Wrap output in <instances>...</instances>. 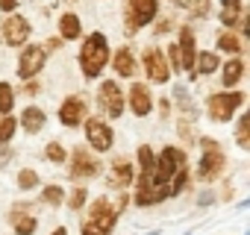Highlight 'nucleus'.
I'll return each mask as SVG.
<instances>
[{
	"label": "nucleus",
	"mask_w": 250,
	"mask_h": 235,
	"mask_svg": "<svg viewBox=\"0 0 250 235\" xmlns=\"http://www.w3.org/2000/svg\"><path fill=\"white\" fill-rule=\"evenodd\" d=\"M106 62H109V44H106L103 33H91L80 50V68L85 77H97Z\"/></svg>",
	"instance_id": "obj_1"
},
{
	"label": "nucleus",
	"mask_w": 250,
	"mask_h": 235,
	"mask_svg": "<svg viewBox=\"0 0 250 235\" xmlns=\"http://www.w3.org/2000/svg\"><path fill=\"white\" fill-rule=\"evenodd\" d=\"M118 217V206L109 203V197H100L91 203L88 217L83 220V235H109Z\"/></svg>",
	"instance_id": "obj_2"
},
{
	"label": "nucleus",
	"mask_w": 250,
	"mask_h": 235,
	"mask_svg": "<svg viewBox=\"0 0 250 235\" xmlns=\"http://www.w3.org/2000/svg\"><path fill=\"white\" fill-rule=\"evenodd\" d=\"M183 165H186V153H183V150H177V147H165V150H162V156H159V162H156L150 171H145V174H147L156 185H162V182H165L177 168H183Z\"/></svg>",
	"instance_id": "obj_3"
},
{
	"label": "nucleus",
	"mask_w": 250,
	"mask_h": 235,
	"mask_svg": "<svg viewBox=\"0 0 250 235\" xmlns=\"http://www.w3.org/2000/svg\"><path fill=\"white\" fill-rule=\"evenodd\" d=\"M244 103L241 91H229V94H212L209 97V118L212 121H229L232 112Z\"/></svg>",
	"instance_id": "obj_4"
},
{
	"label": "nucleus",
	"mask_w": 250,
	"mask_h": 235,
	"mask_svg": "<svg viewBox=\"0 0 250 235\" xmlns=\"http://www.w3.org/2000/svg\"><path fill=\"white\" fill-rule=\"evenodd\" d=\"M100 103H103V109L109 112V118H118V115L124 112V94H121L118 82H112V79L100 82Z\"/></svg>",
	"instance_id": "obj_5"
},
{
	"label": "nucleus",
	"mask_w": 250,
	"mask_h": 235,
	"mask_svg": "<svg viewBox=\"0 0 250 235\" xmlns=\"http://www.w3.org/2000/svg\"><path fill=\"white\" fill-rule=\"evenodd\" d=\"M165 197H168L165 185H156L147 174H142L139 188H136V203H139V206H150V203H159V200H165Z\"/></svg>",
	"instance_id": "obj_6"
},
{
	"label": "nucleus",
	"mask_w": 250,
	"mask_h": 235,
	"mask_svg": "<svg viewBox=\"0 0 250 235\" xmlns=\"http://www.w3.org/2000/svg\"><path fill=\"white\" fill-rule=\"evenodd\" d=\"M159 9V0H130V30L150 24Z\"/></svg>",
	"instance_id": "obj_7"
},
{
	"label": "nucleus",
	"mask_w": 250,
	"mask_h": 235,
	"mask_svg": "<svg viewBox=\"0 0 250 235\" xmlns=\"http://www.w3.org/2000/svg\"><path fill=\"white\" fill-rule=\"evenodd\" d=\"M145 71H147V77L153 82H165L168 79V62H165L159 47H147L145 50Z\"/></svg>",
	"instance_id": "obj_8"
},
{
	"label": "nucleus",
	"mask_w": 250,
	"mask_h": 235,
	"mask_svg": "<svg viewBox=\"0 0 250 235\" xmlns=\"http://www.w3.org/2000/svg\"><path fill=\"white\" fill-rule=\"evenodd\" d=\"M42 65H44V50H42V47H24L21 62H18V74H21L24 79H33V77L42 71Z\"/></svg>",
	"instance_id": "obj_9"
},
{
	"label": "nucleus",
	"mask_w": 250,
	"mask_h": 235,
	"mask_svg": "<svg viewBox=\"0 0 250 235\" xmlns=\"http://www.w3.org/2000/svg\"><path fill=\"white\" fill-rule=\"evenodd\" d=\"M85 133H88V141H91L94 150H109L112 147V130H109V124L91 118V121H85Z\"/></svg>",
	"instance_id": "obj_10"
},
{
	"label": "nucleus",
	"mask_w": 250,
	"mask_h": 235,
	"mask_svg": "<svg viewBox=\"0 0 250 235\" xmlns=\"http://www.w3.org/2000/svg\"><path fill=\"white\" fill-rule=\"evenodd\" d=\"M85 118V100L83 97H68L62 106H59V121L65 127H77Z\"/></svg>",
	"instance_id": "obj_11"
},
{
	"label": "nucleus",
	"mask_w": 250,
	"mask_h": 235,
	"mask_svg": "<svg viewBox=\"0 0 250 235\" xmlns=\"http://www.w3.org/2000/svg\"><path fill=\"white\" fill-rule=\"evenodd\" d=\"M221 171H224V153L218 147L215 150H203V159L197 165V176L200 179H215Z\"/></svg>",
	"instance_id": "obj_12"
},
{
	"label": "nucleus",
	"mask_w": 250,
	"mask_h": 235,
	"mask_svg": "<svg viewBox=\"0 0 250 235\" xmlns=\"http://www.w3.org/2000/svg\"><path fill=\"white\" fill-rule=\"evenodd\" d=\"M27 36H30V24L24 21V18H6L3 21V39L12 44V47H18V44H24L27 41Z\"/></svg>",
	"instance_id": "obj_13"
},
{
	"label": "nucleus",
	"mask_w": 250,
	"mask_h": 235,
	"mask_svg": "<svg viewBox=\"0 0 250 235\" xmlns=\"http://www.w3.org/2000/svg\"><path fill=\"white\" fill-rule=\"evenodd\" d=\"M177 53H180V65H183V71H194V36H191V30L188 27H183L180 30V44H177Z\"/></svg>",
	"instance_id": "obj_14"
},
{
	"label": "nucleus",
	"mask_w": 250,
	"mask_h": 235,
	"mask_svg": "<svg viewBox=\"0 0 250 235\" xmlns=\"http://www.w3.org/2000/svg\"><path fill=\"white\" fill-rule=\"evenodd\" d=\"M130 106H133V112H136L139 118H145V115L153 109V100H150V91H147V85H142V82H133V88H130Z\"/></svg>",
	"instance_id": "obj_15"
},
{
	"label": "nucleus",
	"mask_w": 250,
	"mask_h": 235,
	"mask_svg": "<svg viewBox=\"0 0 250 235\" xmlns=\"http://www.w3.org/2000/svg\"><path fill=\"white\" fill-rule=\"evenodd\" d=\"M97 171H100V162H97V159H91V156H88V153L80 147V150L74 153V165H71V174H74V176H94Z\"/></svg>",
	"instance_id": "obj_16"
},
{
	"label": "nucleus",
	"mask_w": 250,
	"mask_h": 235,
	"mask_svg": "<svg viewBox=\"0 0 250 235\" xmlns=\"http://www.w3.org/2000/svg\"><path fill=\"white\" fill-rule=\"evenodd\" d=\"M109 182H112V185H118V188H127V185H133V165H130L127 159H118V162L112 165Z\"/></svg>",
	"instance_id": "obj_17"
},
{
	"label": "nucleus",
	"mask_w": 250,
	"mask_h": 235,
	"mask_svg": "<svg viewBox=\"0 0 250 235\" xmlns=\"http://www.w3.org/2000/svg\"><path fill=\"white\" fill-rule=\"evenodd\" d=\"M12 223H15V232H18V235H33L36 226H39V220H36L33 215H27V206L12 209Z\"/></svg>",
	"instance_id": "obj_18"
},
{
	"label": "nucleus",
	"mask_w": 250,
	"mask_h": 235,
	"mask_svg": "<svg viewBox=\"0 0 250 235\" xmlns=\"http://www.w3.org/2000/svg\"><path fill=\"white\" fill-rule=\"evenodd\" d=\"M115 71H118L121 77H133V71H136V56H133L127 47L115 53Z\"/></svg>",
	"instance_id": "obj_19"
},
{
	"label": "nucleus",
	"mask_w": 250,
	"mask_h": 235,
	"mask_svg": "<svg viewBox=\"0 0 250 235\" xmlns=\"http://www.w3.org/2000/svg\"><path fill=\"white\" fill-rule=\"evenodd\" d=\"M21 124H24L27 133H39V130L44 127V112L36 109V106H30V109L24 112V121H21Z\"/></svg>",
	"instance_id": "obj_20"
},
{
	"label": "nucleus",
	"mask_w": 250,
	"mask_h": 235,
	"mask_svg": "<svg viewBox=\"0 0 250 235\" xmlns=\"http://www.w3.org/2000/svg\"><path fill=\"white\" fill-rule=\"evenodd\" d=\"M238 15H241V0H224L221 21H224L227 27H235V24H238Z\"/></svg>",
	"instance_id": "obj_21"
},
{
	"label": "nucleus",
	"mask_w": 250,
	"mask_h": 235,
	"mask_svg": "<svg viewBox=\"0 0 250 235\" xmlns=\"http://www.w3.org/2000/svg\"><path fill=\"white\" fill-rule=\"evenodd\" d=\"M241 74H244V62H241V59H232V62L224 68V85H227V88L235 85V82L241 79Z\"/></svg>",
	"instance_id": "obj_22"
},
{
	"label": "nucleus",
	"mask_w": 250,
	"mask_h": 235,
	"mask_svg": "<svg viewBox=\"0 0 250 235\" xmlns=\"http://www.w3.org/2000/svg\"><path fill=\"white\" fill-rule=\"evenodd\" d=\"M59 30H62V39H77L80 36V18L77 15H62V24H59Z\"/></svg>",
	"instance_id": "obj_23"
},
{
	"label": "nucleus",
	"mask_w": 250,
	"mask_h": 235,
	"mask_svg": "<svg viewBox=\"0 0 250 235\" xmlns=\"http://www.w3.org/2000/svg\"><path fill=\"white\" fill-rule=\"evenodd\" d=\"M194 68L200 74H212L218 68V56L215 53H200V56H194Z\"/></svg>",
	"instance_id": "obj_24"
},
{
	"label": "nucleus",
	"mask_w": 250,
	"mask_h": 235,
	"mask_svg": "<svg viewBox=\"0 0 250 235\" xmlns=\"http://www.w3.org/2000/svg\"><path fill=\"white\" fill-rule=\"evenodd\" d=\"M12 106H15V94H12V85H6V82H0V112H12Z\"/></svg>",
	"instance_id": "obj_25"
},
{
	"label": "nucleus",
	"mask_w": 250,
	"mask_h": 235,
	"mask_svg": "<svg viewBox=\"0 0 250 235\" xmlns=\"http://www.w3.org/2000/svg\"><path fill=\"white\" fill-rule=\"evenodd\" d=\"M180 6H186L194 18H200V15H206V9H209V0H177Z\"/></svg>",
	"instance_id": "obj_26"
},
{
	"label": "nucleus",
	"mask_w": 250,
	"mask_h": 235,
	"mask_svg": "<svg viewBox=\"0 0 250 235\" xmlns=\"http://www.w3.org/2000/svg\"><path fill=\"white\" fill-rule=\"evenodd\" d=\"M218 47H221L224 53H238V50H241V41H238L232 33H224V36L218 39Z\"/></svg>",
	"instance_id": "obj_27"
},
{
	"label": "nucleus",
	"mask_w": 250,
	"mask_h": 235,
	"mask_svg": "<svg viewBox=\"0 0 250 235\" xmlns=\"http://www.w3.org/2000/svg\"><path fill=\"white\" fill-rule=\"evenodd\" d=\"M44 153H47V159H50V162H56V165H62V162H65V156H68V153H65V147H62V144H56V141H50Z\"/></svg>",
	"instance_id": "obj_28"
},
{
	"label": "nucleus",
	"mask_w": 250,
	"mask_h": 235,
	"mask_svg": "<svg viewBox=\"0 0 250 235\" xmlns=\"http://www.w3.org/2000/svg\"><path fill=\"white\" fill-rule=\"evenodd\" d=\"M186 182H188V174H186V168H177V171H174V185H171V191H168V194H174V197H177V194L186 188Z\"/></svg>",
	"instance_id": "obj_29"
},
{
	"label": "nucleus",
	"mask_w": 250,
	"mask_h": 235,
	"mask_svg": "<svg viewBox=\"0 0 250 235\" xmlns=\"http://www.w3.org/2000/svg\"><path fill=\"white\" fill-rule=\"evenodd\" d=\"M62 197H65V194H62V188H56V185H50V188H44V191H42V200H44L47 206H59V203H62Z\"/></svg>",
	"instance_id": "obj_30"
},
{
	"label": "nucleus",
	"mask_w": 250,
	"mask_h": 235,
	"mask_svg": "<svg viewBox=\"0 0 250 235\" xmlns=\"http://www.w3.org/2000/svg\"><path fill=\"white\" fill-rule=\"evenodd\" d=\"M238 144L241 147H250V115H244L241 124H238Z\"/></svg>",
	"instance_id": "obj_31"
},
{
	"label": "nucleus",
	"mask_w": 250,
	"mask_h": 235,
	"mask_svg": "<svg viewBox=\"0 0 250 235\" xmlns=\"http://www.w3.org/2000/svg\"><path fill=\"white\" fill-rule=\"evenodd\" d=\"M139 162H142V171H150L153 165H156V159H153V150L145 144V147H139Z\"/></svg>",
	"instance_id": "obj_32"
},
{
	"label": "nucleus",
	"mask_w": 250,
	"mask_h": 235,
	"mask_svg": "<svg viewBox=\"0 0 250 235\" xmlns=\"http://www.w3.org/2000/svg\"><path fill=\"white\" fill-rule=\"evenodd\" d=\"M18 185L21 188H36L39 185V174L36 171H21L18 174Z\"/></svg>",
	"instance_id": "obj_33"
},
{
	"label": "nucleus",
	"mask_w": 250,
	"mask_h": 235,
	"mask_svg": "<svg viewBox=\"0 0 250 235\" xmlns=\"http://www.w3.org/2000/svg\"><path fill=\"white\" fill-rule=\"evenodd\" d=\"M12 136H15V118H6V121L0 124V144H6Z\"/></svg>",
	"instance_id": "obj_34"
},
{
	"label": "nucleus",
	"mask_w": 250,
	"mask_h": 235,
	"mask_svg": "<svg viewBox=\"0 0 250 235\" xmlns=\"http://www.w3.org/2000/svg\"><path fill=\"white\" fill-rule=\"evenodd\" d=\"M83 203H85V188H74V194H71L68 206H71V209H80Z\"/></svg>",
	"instance_id": "obj_35"
},
{
	"label": "nucleus",
	"mask_w": 250,
	"mask_h": 235,
	"mask_svg": "<svg viewBox=\"0 0 250 235\" xmlns=\"http://www.w3.org/2000/svg\"><path fill=\"white\" fill-rule=\"evenodd\" d=\"M171 62H174V68H177V71H183V65H180V53H177V44L171 47Z\"/></svg>",
	"instance_id": "obj_36"
},
{
	"label": "nucleus",
	"mask_w": 250,
	"mask_h": 235,
	"mask_svg": "<svg viewBox=\"0 0 250 235\" xmlns=\"http://www.w3.org/2000/svg\"><path fill=\"white\" fill-rule=\"evenodd\" d=\"M0 6H3V9H6V12H12V9H15V6H18V0H0Z\"/></svg>",
	"instance_id": "obj_37"
},
{
	"label": "nucleus",
	"mask_w": 250,
	"mask_h": 235,
	"mask_svg": "<svg viewBox=\"0 0 250 235\" xmlns=\"http://www.w3.org/2000/svg\"><path fill=\"white\" fill-rule=\"evenodd\" d=\"M53 235H68V229H65V226H59V229H53Z\"/></svg>",
	"instance_id": "obj_38"
}]
</instances>
